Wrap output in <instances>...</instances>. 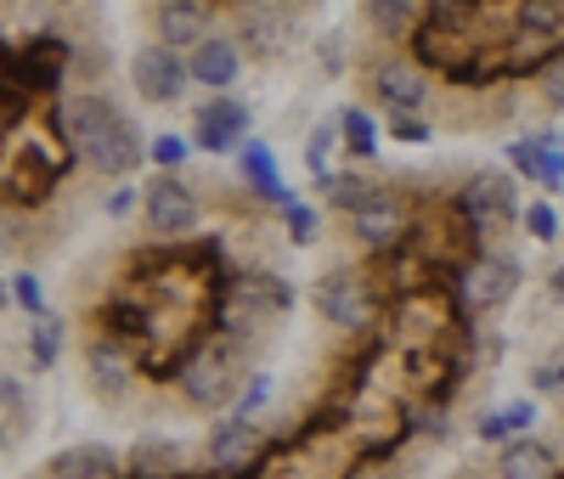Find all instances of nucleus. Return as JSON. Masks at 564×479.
<instances>
[{
  "instance_id": "f704fd0d",
  "label": "nucleus",
  "mask_w": 564,
  "mask_h": 479,
  "mask_svg": "<svg viewBox=\"0 0 564 479\" xmlns=\"http://www.w3.org/2000/svg\"><path fill=\"white\" fill-rule=\"evenodd\" d=\"M531 417H536V406H531V401H520V406H508V412H502V423H508V428H525Z\"/></svg>"
},
{
  "instance_id": "9b49d317",
  "label": "nucleus",
  "mask_w": 564,
  "mask_h": 479,
  "mask_svg": "<svg viewBox=\"0 0 564 479\" xmlns=\"http://www.w3.org/2000/svg\"><path fill=\"white\" fill-rule=\"evenodd\" d=\"M468 215H475L480 226H491V220H502V215H513V186H508V175H480L475 186H468Z\"/></svg>"
},
{
  "instance_id": "1a4fd4ad",
  "label": "nucleus",
  "mask_w": 564,
  "mask_h": 479,
  "mask_svg": "<svg viewBox=\"0 0 564 479\" xmlns=\"http://www.w3.org/2000/svg\"><path fill=\"white\" fill-rule=\"evenodd\" d=\"M289 29H294V18L282 7H243V34H249L254 52H265V57L289 45Z\"/></svg>"
},
{
  "instance_id": "7ed1b4c3",
  "label": "nucleus",
  "mask_w": 564,
  "mask_h": 479,
  "mask_svg": "<svg viewBox=\"0 0 564 479\" xmlns=\"http://www.w3.org/2000/svg\"><path fill=\"white\" fill-rule=\"evenodd\" d=\"M367 287H361V276L356 271H327L322 282H316V311L327 316V322H339V327H356V322H367Z\"/></svg>"
},
{
  "instance_id": "7c9ffc66",
  "label": "nucleus",
  "mask_w": 564,
  "mask_h": 479,
  "mask_svg": "<svg viewBox=\"0 0 564 479\" xmlns=\"http://www.w3.org/2000/svg\"><path fill=\"white\" fill-rule=\"evenodd\" d=\"M558 383H564V350L547 367H536V390H558Z\"/></svg>"
},
{
  "instance_id": "c85d7f7f",
  "label": "nucleus",
  "mask_w": 564,
  "mask_h": 479,
  "mask_svg": "<svg viewBox=\"0 0 564 479\" xmlns=\"http://www.w3.org/2000/svg\"><path fill=\"white\" fill-rule=\"evenodd\" d=\"M553 226H558V220H553V209H547V204H531V209H525V231H531V237H542V243H547Z\"/></svg>"
},
{
  "instance_id": "72a5a7b5",
  "label": "nucleus",
  "mask_w": 564,
  "mask_h": 479,
  "mask_svg": "<svg viewBox=\"0 0 564 479\" xmlns=\"http://www.w3.org/2000/svg\"><path fill=\"white\" fill-rule=\"evenodd\" d=\"M395 135H401V141H430V124H417V119L406 113V119H395Z\"/></svg>"
},
{
  "instance_id": "20e7f679",
  "label": "nucleus",
  "mask_w": 564,
  "mask_h": 479,
  "mask_svg": "<svg viewBox=\"0 0 564 479\" xmlns=\"http://www.w3.org/2000/svg\"><path fill=\"white\" fill-rule=\"evenodd\" d=\"M141 204H148V220H153L159 231H186V226H193V215H198V198H193L181 181H170V175L153 181Z\"/></svg>"
},
{
  "instance_id": "a878e982",
  "label": "nucleus",
  "mask_w": 564,
  "mask_h": 479,
  "mask_svg": "<svg viewBox=\"0 0 564 479\" xmlns=\"http://www.w3.org/2000/svg\"><path fill=\"white\" fill-rule=\"evenodd\" d=\"M412 18H417V7H372V23H379L384 34H401Z\"/></svg>"
},
{
  "instance_id": "412c9836",
  "label": "nucleus",
  "mask_w": 564,
  "mask_h": 479,
  "mask_svg": "<svg viewBox=\"0 0 564 479\" xmlns=\"http://www.w3.org/2000/svg\"><path fill=\"white\" fill-rule=\"evenodd\" d=\"M243 170H249V181H254L260 192H276V164H271V153L260 148V141L243 153Z\"/></svg>"
},
{
  "instance_id": "e433bc0d",
  "label": "nucleus",
  "mask_w": 564,
  "mask_h": 479,
  "mask_svg": "<svg viewBox=\"0 0 564 479\" xmlns=\"http://www.w3.org/2000/svg\"><path fill=\"white\" fill-rule=\"evenodd\" d=\"M547 102H553V108H564V68H553V74H547Z\"/></svg>"
},
{
  "instance_id": "4c0bfd02",
  "label": "nucleus",
  "mask_w": 564,
  "mask_h": 479,
  "mask_svg": "<svg viewBox=\"0 0 564 479\" xmlns=\"http://www.w3.org/2000/svg\"><path fill=\"white\" fill-rule=\"evenodd\" d=\"M135 198H130V192H113V198H108V215H124Z\"/></svg>"
},
{
  "instance_id": "2eb2a0df",
  "label": "nucleus",
  "mask_w": 564,
  "mask_h": 479,
  "mask_svg": "<svg viewBox=\"0 0 564 479\" xmlns=\"http://www.w3.org/2000/svg\"><path fill=\"white\" fill-rule=\"evenodd\" d=\"M497 479H553V457L536 440H513L497 457Z\"/></svg>"
},
{
  "instance_id": "bb28decb",
  "label": "nucleus",
  "mask_w": 564,
  "mask_h": 479,
  "mask_svg": "<svg viewBox=\"0 0 564 479\" xmlns=\"http://www.w3.org/2000/svg\"><path fill=\"white\" fill-rule=\"evenodd\" d=\"M542 148H547V141H513V164H520V175H536V164H542Z\"/></svg>"
},
{
  "instance_id": "2f4dec72",
  "label": "nucleus",
  "mask_w": 564,
  "mask_h": 479,
  "mask_svg": "<svg viewBox=\"0 0 564 479\" xmlns=\"http://www.w3.org/2000/svg\"><path fill=\"white\" fill-rule=\"evenodd\" d=\"M265 395H271V378H254V383H249V395H243V401H238V412H243V417H249V412H254V406H265Z\"/></svg>"
},
{
  "instance_id": "4468645a",
  "label": "nucleus",
  "mask_w": 564,
  "mask_h": 479,
  "mask_svg": "<svg viewBox=\"0 0 564 479\" xmlns=\"http://www.w3.org/2000/svg\"><path fill=\"white\" fill-rule=\"evenodd\" d=\"M254 457V428L249 423H220L209 435V468H243Z\"/></svg>"
},
{
  "instance_id": "aec40b11",
  "label": "nucleus",
  "mask_w": 564,
  "mask_h": 479,
  "mask_svg": "<svg viewBox=\"0 0 564 479\" xmlns=\"http://www.w3.org/2000/svg\"><path fill=\"white\" fill-rule=\"evenodd\" d=\"M520 29H564V7H553V0H525Z\"/></svg>"
},
{
  "instance_id": "f257e3e1",
  "label": "nucleus",
  "mask_w": 564,
  "mask_h": 479,
  "mask_svg": "<svg viewBox=\"0 0 564 479\" xmlns=\"http://www.w3.org/2000/svg\"><path fill=\"white\" fill-rule=\"evenodd\" d=\"M63 135H68V148L102 175H130L141 164L135 124L124 113H113L108 102H97V96H74L63 108Z\"/></svg>"
},
{
  "instance_id": "f03ea898",
  "label": "nucleus",
  "mask_w": 564,
  "mask_h": 479,
  "mask_svg": "<svg viewBox=\"0 0 564 479\" xmlns=\"http://www.w3.org/2000/svg\"><path fill=\"white\" fill-rule=\"evenodd\" d=\"M130 79L135 96H148V102H175L193 79V63H181V52H170V45H141L130 57Z\"/></svg>"
},
{
  "instance_id": "b1692460",
  "label": "nucleus",
  "mask_w": 564,
  "mask_h": 479,
  "mask_svg": "<svg viewBox=\"0 0 564 479\" xmlns=\"http://www.w3.org/2000/svg\"><path fill=\"white\" fill-rule=\"evenodd\" d=\"M12 300L29 311V316H45V300H40V282L23 271V276H12Z\"/></svg>"
},
{
  "instance_id": "c9c22d12",
  "label": "nucleus",
  "mask_w": 564,
  "mask_h": 479,
  "mask_svg": "<svg viewBox=\"0 0 564 479\" xmlns=\"http://www.w3.org/2000/svg\"><path fill=\"white\" fill-rule=\"evenodd\" d=\"M345 63V45L339 40H322V68H339Z\"/></svg>"
},
{
  "instance_id": "58836bf2",
  "label": "nucleus",
  "mask_w": 564,
  "mask_h": 479,
  "mask_svg": "<svg viewBox=\"0 0 564 479\" xmlns=\"http://www.w3.org/2000/svg\"><path fill=\"white\" fill-rule=\"evenodd\" d=\"M553 294H558V300H564V265H558V271H553Z\"/></svg>"
},
{
  "instance_id": "cd10ccee",
  "label": "nucleus",
  "mask_w": 564,
  "mask_h": 479,
  "mask_svg": "<svg viewBox=\"0 0 564 479\" xmlns=\"http://www.w3.org/2000/svg\"><path fill=\"white\" fill-rule=\"evenodd\" d=\"M536 181H542V186H564V153H558V148H542Z\"/></svg>"
},
{
  "instance_id": "6ab92c4d",
  "label": "nucleus",
  "mask_w": 564,
  "mask_h": 479,
  "mask_svg": "<svg viewBox=\"0 0 564 479\" xmlns=\"http://www.w3.org/2000/svg\"><path fill=\"white\" fill-rule=\"evenodd\" d=\"M57 345H63V322H57V316H40V322H34V361L52 367V361H57Z\"/></svg>"
},
{
  "instance_id": "423d86ee",
  "label": "nucleus",
  "mask_w": 564,
  "mask_h": 479,
  "mask_svg": "<svg viewBox=\"0 0 564 479\" xmlns=\"http://www.w3.org/2000/svg\"><path fill=\"white\" fill-rule=\"evenodd\" d=\"M204 29H209V12L193 7V0H170V7H159V40L170 45V52H181V45L198 52V45L209 40Z\"/></svg>"
},
{
  "instance_id": "a211bd4d",
  "label": "nucleus",
  "mask_w": 564,
  "mask_h": 479,
  "mask_svg": "<svg viewBox=\"0 0 564 479\" xmlns=\"http://www.w3.org/2000/svg\"><path fill=\"white\" fill-rule=\"evenodd\" d=\"M130 462H135V473H175L181 468V446L170 435H141Z\"/></svg>"
},
{
  "instance_id": "f8f14e48",
  "label": "nucleus",
  "mask_w": 564,
  "mask_h": 479,
  "mask_svg": "<svg viewBox=\"0 0 564 479\" xmlns=\"http://www.w3.org/2000/svg\"><path fill=\"white\" fill-rule=\"evenodd\" d=\"M249 113L238 108V102H209L204 113H198V148H209V153H226L231 141H238V124H243Z\"/></svg>"
},
{
  "instance_id": "c756f323",
  "label": "nucleus",
  "mask_w": 564,
  "mask_h": 479,
  "mask_svg": "<svg viewBox=\"0 0 564 479\" xmlns=\"http://www.w3.org/2000/svg\"><path fill=\"white\" fill-rule=\"evenodd\" d=\"M327 141H334V124H322L316 135H311V170L327 181Z\"/></svg>"
},
{
  "instance_id": "473e14b6",
  "label": "nucleus",
  "mask_w": 564,
  "mask_h": 479,
  "mask_svg": "<svg viewBox=\"0 0 564 479\" xmlns=\"http://www.w3.org/2000/svg\"><path fill=\"white\" fill-rule=\"evenodd\" d=\"M153 159H159V164H181V159H186V148H181L175 135H159V148H153Z\"/></svg>"
},
{
  "instance_id": "f3484780",
  "label": "nucleus",
  "mask_w": 564,
  "mask_h": 479,
  "mask_svg": "<svg viewBox=\"0 0 564 479\" xmlns=\"http://www.w3.org/2000/svg\"><path fill=\"white\" fill-rule=\"evenodd\" d=\"M90 383H97L102 395H124V383H130V361L119 345H97L90 350Z\"/></svg>"
},
{
  "instance_id": "dca6fc26",
  "label": "nucleus",
  "mask_w": 564,
  "mask_h": 479,
  "mask_svg": "<svg viewBox=\"0 0 564 479\" xmlns=\"http://www.w3.org/2000/svg\"><path fill=\"white\" fill-rule=\"evenodd\" d=\"M52 473H57V479H113V451H102V446H74V451H63V457L52 462Z\"/></svg>"
},
{
  "instance_id": "6e6552de",
  "label": "nucleus",
  "mask_w": 564,
  "mask_h": 479,
  "mask_svg": "<svg viewBox=\"0 0 564 479\" xmlns=\"http://www.w3.org/2000/svg\"><path fill=\"white\" fill-rule=\"evenodd\" d=\"M356 231H361V243H372V249L395 243V237H401V204L384 198V192H372V198L356 209Z\"/></svg>"
},
{
  "instance_id": "39448f33",
  "label": "nucleus",
  "mask_w": 564,
  "mask_h": 479,
  "mask_svg": "<svg viewBox=\"0 0 564 479\" xmlns=\"http://www.w3.org/2000/svg\"><path fill=\"white\" fill-rule=\"evenodd\" d=\"M513 287H520V265L513 260H475V271H468V282H463V300L491 311L513 294Z\"/></svg>"
},
{
  "instance_id": "0eeeda50",
  "label": "nucleus",
  "mask_w": 564,
  "mask_h": 479,
  "mask_svg": "<svg viewBox=\"0 0 564 479\" xmlns=\"http://www.w3.org/2000/svg\"><path fill=\"white\" fill-rule=\"evenodd\" d=\"M372 90L384 96V102L406 119L412 108H423V96H430V79H423L417 68H406V63H390V68H379V79H372Z\"/></svg>"
},
{
  "instance_id": "5701e85b",
  "label": "nucleus",
  "mask_w": 564,
  "mask_h": 479,
  "mask_svg": "<svg viewBox=\"0 0 564 479\" xmlns=\"http://www.w3.org/2000/svg\"><path fill=\"white\" fill-rule=\"evenodd\" d=\"M289 237L294 243H316V209L311 204H289Z\"/></svg>"
},
{
  "instance_id": "ddd939ff",
  "label": "nucleus",
  "mask_w": 564,
  "mask_h": 479,
  "mask_svg": "<svg viewBox=\"0 0 564 479\" xmlns=\"http://www.w3.org/2000/svg\"><path fill=\"white\" fill-rule=\"evenodd\" d=\"M226 383H231V361H226V350H204L193 367H186V395H193V401H220V395H226Z\"/></svg>"
},
{
  "instance_id": "4be33fe9",
  "label": "nucleus",
  "mask_w": 564,
  "mask_h": 479,
  "mask_svg": "<svg viewBox=\"0 0 564 479\" xmlns=\"http://www.w3.org/2000/svg\"><path fill=\"white\" fill-rule=\"evenodd\" d=\"M322 186H327V198H334V204H345V209H350V215H356V209H361V204H367V198H372V192H367V186H361V181H350V175H345V181H334V175H327V181H322Z\"/></svg>"
},
{
  "instance_id": "9d476101",
  "label": "nucleus",
  "mask_w": 564,
  "mask_h": 479,
  "mask_svg": "<svg viewBox=\"0 0 564 479\" xmlns=\"http://www.w3.org/2000/svg\"><path fill=\"white\" fill-rule=\"evenodd\" d=\"M193 79L226 90L231 79H238V45H231V40H204L193 52Z\"/></svg>"
},
{
  "instance_id": "393cba45",
  "label": "nucleus",
  "mask_w": 564,
  "mask_h": 479,
  "mask_svg": "<svg viewBox=\"0 0 564 479\" xmlns=\"http://www.w3.org/2000/svg\"><path fill=\"white\" fill-rule=\"evenodd\" d=\"M345 135H350V148H356V153H372V124H367L361 108H345Z\"/></svg>"
}]
</instances>
